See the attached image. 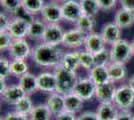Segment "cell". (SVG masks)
<instances>
[{"label": "cell", "mask_w": 134, "mask_h": 120, "mask_svg": "<svg viewBox=\"0 0 134 120\" xmlns=\"http://www.w3.org/2000/svg\"><path fill=\"white\" fill-rule=\"evenodd\" d=\"M55 120H77V117L74 113H70L68 111H63L60 114L56 115Z\"/></svg>", "instance_id": "43"}, {"label": "cell", "mask_w": 134, "mask_h": 120, "mask_svg": "<svg viewBox=\"0 0 134 120\" xmlns=\"http://www.w3.org/2000/svg\"><path fill=\"white\" fill-rule=\"evenodd\" d=\"M0 3L4 11L12 14L22 5V0H0Z\"/></svg>", "instance_id": "34"}, {"label": "cell", "mask_w": 134, "mask_h": 120, "mask_svg": "<svg viewBox=\"0 0 134 120\" xmlns=\"http://www.w3.org/2000/svg\"><path fill=\"white\" fill-rule=\"evenodd\" d=\"M116 90L117 88L115 86V83L109 81L104 84L96 86L95 97L100 103H113Z\"/></svg>", "instance_id": "11"}, {"label": "cell", "mask_w": 134, "mask_h": 120, "mask_svg": "<svg viewBox=\"0 0 134 120\" xmlns=\"http://www.w3.org/2000/svg\"><path fill=\"white\" fill-rule=\"evenodd\" d=\"M64 33L65 32L63 31V28L59 24H47V28L41 41L47 44L58 46L59 44H62Z\"/></svg>", "instance_id": "10"}, {"label": "cell", "mask_w": 134, "mask_h": 120, "mask_svg": "<svg viewBox=\"0 0 134 120\" xmlns=\"http://www.w3.org/2000/svg\"><path fill=\"white\" fill-rule=\"evenodd\" d=\"M131 48H132V54L134 56V39L131 41Z\"/></svg>", "instance_id": "47"}, {"label": "cell", "mask_w": 134, "mask_h": 120, "mask_svg": "<svg viewBox=\"0 0 134 120\" xmlns=\"http://www.w3.org/2000/svg\"><path fill=\"white\" fill-rule=\"evenodd\" d=\"M11 17H16V18L23 19V20H25V21L28 22L29 24L34 20V15H32L31 13H29L22 5L20 6L16 11H14L13 13H12Z\"/></svg>", "instance_id": "36"}, {"label": "cell", "mask_w": 134, "mask_h": 120, "mask_svg": "<svg viewBox=\"0 0 134 120\" xmlns=\"http://www.w3.org/2000/svg\"><path fill=\"white\" fill-rule=\"evenodd\" d=\"M128 85H129V87H130V88L134 91V75H132V76L129 78Z\"/></svg>", "instance_id": "46"}, {"label": "cell", "mask_w": 134, "mask_h": 120, "mask_svg": "<svg viewBox=\"0 0 134 120\" xmlns=\"http://www.w3.org/2000/svg\"><path fill=\"white\" fill-rule=\"evenodd\" d=\"M54 74L57 81V91L62 95H66L68 93L73 92L74 86L77 82V74L76 72L70 71L64 68L61 64L56 66L54 69Z\"/></svg>", "instance_id": "2"}, {"label": "cell", "mask_w": 134, "mask_h": 120, "mask_svg": "<svg viewBox=\"0 0 134 120\" xmlns=\"http://www.w3.org/2000/svg\"><path fill=\"white\" fill-rule=\"evenodd\" d=\"M11 74L20 77L28 72V64L23 59H12L10 63Z\"/></svg>", "instance_id": "30"}, {"label": "cell", "mask_w": 134, "mask_h": 120, "mask_svg": "<svg viewBox=\"0 0 134 120\" xmlns=\"http://www.w3.org/2000/svg\"><path fill=\"white\" fill-rule=\"evenodd\" d=\"M61 10L63 19L74 24L83 14L78 0H65L61 4Z\"/></svg>", "instance_id": "6"}, {"label": "cell", "mask_w": 134, "mask_h": 120, "mask_svg": "<svg viewBox=\"0 0 134 120\" xmlns=\"http://www.w3.org/2000/svg\"><path fill=\"white\" fill-rule=\"evenodd\" d=\"M13 106H14L15 111L19 112V113H21L23 115H27V116L30 115V113L32 112V110L34 108L32 100H31L29 95H25L18 102L15 103Z\"/></svg>", "instance_id": "28"}, {"label": "cell", "mask_w": 134, "mask_h": 120, "mask_svg": "<svg viewBox=\"0 0 134 120\" xmlns=\"http://www.w3.org/2000/svg\"><path fill=\"white\" fill-rule=\"evenodd\" d=\"M87 35L88 34L82 32L81 30L77 29L76 27L70 29V30H68L64 33L62 45L67 47V48H72V49L79 48L82 45L84 46Z\"/></svg>", "instance_id": "8"}, {"label": "cell", "mask_w": 134, "mask_h": 120, "mask_svg": "<svg viewBox=\"0 0 134 120\" xmlns=\"http://www.w3.org/2000/svg\"><path fill=\"white\" fill-rule=\"evenodd\" d=\"M48 108L50 109L52 115H58L65 111V103H64V95L58 92L50 93L47 98V102L45 103Z\"/></svg>", "instance_id": "19"}, {"label": "cell", "mask_w": 134, "mask_h": 120, "mask_svg": "<svg viewBox=\"0 0 134 120\" xmlns=\"http://www.w3.org/2000/svg\"><path fill=\"white\" fill-rule=\"evenodd\" d=\"M115 120H134V115L130 112V110H119Z\"/></svg>", "instance_id": "42"}, {"label": "cell", "mask_w": 134, "mask_h": 120, "mask_svg": "<svg viewBox=\"0 0 134 120\" xmlns=\"http://www.w3.org/2000/svg\"><path fill=\"white\" fill-rule=\"evenodd\" d=\"M79 2H80L82 13L84 15L95 17L97 15L98 11L100 10L99 5L97 3V0H81Z\"/></svg>", "instance_id": "29"}, {"label": "cell", "mask_w": 134, "mask_h": 120, "mask_svg": "<svg viewBox=\"0 0 134 120\" xmlns=\"http://www.w3.org/2000/svg\"><path fill=\"white\" fill-rule=\"evenodd\" d=\"M83 99L76 95L74 92L68 93L64 95V103H65V111H68L70 113L76 114L79 112L82 106H83Z\"/></svg>", "instance_id": "22"}, {"label": "cell", "mask_w": 134, "mask_h": 120, "mask_svg": "<svg viewBox=\"0 0 134 120\" xmlns=\"http://www.w3.org/2000/svg\"><path fill=\"white\" fill-rule=\"evenodd\" d=\"M94 56H95V65L107 66L108 64L111 63L110 50H108V49H104L103 51L99 52L97 54H94Z\"/></svg>", "instance_id": "35"}, {"label": "cell", "mask_w": 134, "mask_h": 120, "mask_svg": "<svg viewBox=\"0 0 134 120\" xmlns=\"http://www.w3.org/2000/svg\"><path fill=\"white\" fill-rule=\"evenodd\" d=\"M51 113L50 109L46 104H38L34 106L32 112L29 115L30 120H51Z\"/></svg>", "instance_id": "26"}, {"label": "cell", "mask_w": 134, "mask_h": 120, "mask_svg": "<svg viewBox=\"0 0 134 120\" xmlns=\"http://www.w3.org/2000/svg\"><path fill=\"white\" fill-rule=\"evenodd\" d=\"M121 8L134 12V0H119Z\"/></svg>", "instance_id": "44"}, {"label": "cell", "mask_w": 134, "mask_h": 120, "mask_svg": "<svg viewBox=\"0 0 134 120\" xmlns=\"http://www.w3.org/2000/svg\"><path fill=\"white\" fill-rule=\"evenodd\" d=\"M61 65L64 68L70 71L76 72L77 69L80 67V59H79V51H73L64 53L62 58Z\"/></svg>", "instance_id": "25"}, {"label": "cell", "mask_w": 134, "mask_h": 120, "mask_svg": "<svg viewBox=\"0 0 134 120\" xmlns=\"http://www.w3.org/2000/svg\"><path fill=\"white\" fill-rule=\"evenodd\" d=\"M132 56L133 54H132L131 42H129L128 40L121 38L111 45V48H110L111 62L125 65Z\"/></svg>", "instance_id": "3"}, {"label": "cell", "mask_w": 134, "mask_h": 120, "mask_svg": "<svg viewBox=\"0 0 134 120\" xmlns=\"http://www.w3.org/2000/svg\"><path fill=\"white\" fill-rule=\"evenodd\" d=\"M10 63L7 58L1 57L0 59V78L6 79L8 76L11 75V67H10Z\"/></svg>", "instance_id": "37"}, {"label": "cell", "mask_w": 134, "mask_h": 120, "mask_svg": "<svg viewBox=\"0 0 134 120\" xmlns=\"http://www.w3.org/2000/svg\"><path fill=\"white\" fill-rule=\"evenodd\" d=\"M6 88H7V85H6V83H5V79L0 78V92L3 93Z\"/></svg>", "instance_id": "45"}, {"label": "cell", "mask_w": 134, "mask_h": 120, "mask_svg": "<svg viewBox=\"0 0 134 120\" xmlns=\"http://www.w3.org/2000/svg\"><path fill=\"white\" fill-rule=\"evenodd\" d=\"M25 95H26L25 92L23 91L19 84H12V85L7 86L4 92L1 93V97L3 99V101L11 105H14Z\"/></svg>", "instance_id": "16"}, {"label": "cell", "mask_w": 134, "mask_h": 120, "mask_svg": "<svg viewBox=\"0 0 134 120\" xmlns=\"http://www.w3.org/2000/svg\"><path fill=\"white\" fill-rule=\"evenodd\" d=\"M77 120H99L96 112L92 111H85L77 116Z\"/></svg>", "instance_id": "41"}, {"label": "cell", "mask_w": 134, "mask_h": 120, "mask_svg": "<svg viewBox=\"0 0 134 120\" xmlns=\"http://www.w3.org/2000/svg\"><path fill=\"white\" fill-rule=\"evenodd\" d=\"M11 19L7 14L4 12H1L0 13V30H7L10 22H11Z\"/></svg>", "instance_id": "40"}, {"label": "cell", "mask_w": 134, "mask_h": 120, "mask_svg": "<svg viewBox=\"0 0 134 120\" xmlns=\"http://www.w3.org/2000/svg\"><path fill=\"white\" fill-rule=\"evenodd\" d=\"M9 55L12 59H23L26 60L30 55H32V49L27 41L24 39H14L11 46L8 49Z\"/></svg>", "instance_id": "9"}, {"label": "cell", "mask_w": 134, "mask_h": 120, "mask_svg": "<svg viewBox=\"0 0 134 120\" xmlns=\"http://www.w3.org/2000/svg\"><path fill=\"white\" fill-rule=\"evenodd\" d=\"M78 1H81V0H78Z\"/></svg>", "instance_id": "49"}, {"label": "cell", "mask_w": 134, "mask_h": 120, "mask_svg": "<svg viewBox=\"0 0 134 120\" xmlns=\"http://www.w3.org/2000/svg\"><path fill=\"white\" fill-rule=\"evenodd\" d=\"M44 4V0H22V6L32 15L40 13Z\"/></svg>", "instance_id": "31"}, {"label": "cell", "mask_w": 134, "mask_h": 120, "mask_svg": "<svg viewBox=\"0 0 134 120\" xmlns=\"http://www.w3.org/2000/svg\"><path fill=\"white\" fill-rule=\"evenodd\" d=\"M97 3L99 5L100 10L109 11V10L113 9L116 6L117 0H97Z\"/></svg>", "instance_id": "38"}, {"label": "cell", "mask_w": 134, "mask_h": 120, "mask_svg": "<svg viewBox=\"0 0 134 120\" xmlns=\"http://www.w3.org/2000/svg\"><path fill=\"white\" fill-rule=\"evenodd\" d=\"M79 59H80V67L91 70L95 66V56L94 54L86 51H79Z\"/></svg>", "instance_id": "32"}, {"label": "cell", "mask_w": 134, "mask_h": 120, "mask_svg": "<svg viewBox=\"0 0 134 120\" xmlns=\"http://www.w3.org/2000/svg\"><path fill=\"white\" fill-rule=\"evenodd\" d=\"M38 90L47 93H53L57 91V81L54 73L42 72L37 75Z\"/></svg>", "instance_id": "14"}, {"label": "cell", "mask_w": 134, "mask_h": 120, "mask_svg": "<svg viewBox=\"0 0 134 120\" xmlns=\"http://www.w3.org/2000/svg\"><path fill=\"white\" fill-rule=\"evenodd\" d=\"M11 22L7 31L11 34L13 39H24L28 36L29 23L20 18L11 17Z\"/></svg>", "instance_id": "13"}, {"label": "cell", "mask_w": 134, "mask_h": 120, "mask_svg": "<svg viewBox=\"0 0 134 120\" xmlns=\"http://www.w3.org/2000/svg\"><path fill=\"white\" fill-rule=\"evenodd\" d=\"M95 112L99 120H115L119 113V109L114 103H100Z\"/></svg>", "instance_id": "18"}, {"label": "cell", "mask_w": 134, "mask_h": 120, "mask_svg": "<svg viewBox=\"0 0 134 120\" xmlns=\"http://www.w3.org/2000/svg\"><path fill=\"white\" fill-rule=\"evenodd\" d=\"M32 59L42 67H56L61 64L63 50L58 46L41 42L32 49Z\"/></svg>", "instance_id": "1"}, {"label": "cell", "mask_w": 134, "mask_h": 120, "mask_svg": "<svg viewBox=\"0 0 134 120\" xmlns=\"http://www.w3.org/2000/svg\"><path fill=\"white\" fill-rule=\"evenodd\" d=\"M73 92L83 100H90L91 98L95 96L96 85L89 77L81 78L77 80L76 84L74 86Z\"/></svg>", "instance_id": "7"}, {"label": "cell", "mask_w": 134, "mask_h": 120, "mask_svg": "<svg viewBox=\"0 0 134 120\" xmlns=\"http://www.w3.org/2000/svg\"><path fill=\"white\" fill-rule=\"evenodd\" d=\"M1 120H30V119H29V116L23 115L14 110L12 112H8L3 118H1Z\"/></svg>", "instance_id": "39"}, {"label": "cell", "mask_w": 134, "mask_h": 120, "mask_svg": "<svg viewBox=\"0 0 134 120\" xmlns=\"http://www.w3.org/2000/svg\"><path fill=\"white\" fill-rule=\"evenodd\" d=\"M84 48L86 51L92 54H97L106 49V42L104 41L101 33L92 32L87 35L84 43Z\"/></svg>", "instance_id": "12"}, {"label": "cell", "mask_w": 134, "mask_h": 120, "mask_svg": "<svg viewBox=\"0 0 134 120\" xmlns=\"http://www.w3.org/2000/svg\"><path fill=\"white\" fill-rule=\"evenodd\" d=\"M19 86L22 88L26 95H32L33 93L38 90V82H37V76L27 72L24 75L19 77Z\"/></svg>", "instance_id": "17"}, {"label": "cell", "mask_w": 134, "mask_h": 120, "mask_svg": "<svg viewBox=\"0 0 134 120\" xmlns=\"http://www.w3.org/2000/svg\"><path fill=\"white\" fill-rule=\"evenodd\" d=\"M108 72H109V77L112 82H118L122 81L126 78L127 76V69L124 64H119V63L111 62L108 64Z\"/></svg>", "instance_id": "24"}, {"label": "cell", "mask_w": 134, "mask_h": 120, "mask_svg": "<svg viewBox=\"0 0 134 120\" xmlns=\"http://www.w3.org/2000/svg\"><path fill=\"white\" fill-rule=\"evenodd\" d=\"M107 66L95 65L94 67L90 70L89 78L94 82L96 86L111 81L110 77H109V72H108V67Z\"/></svg>", "instance_id": "20"}, {"label": "cell", "mask_w": 134, "mask_h": 120, "mask_svg": "<svg viewBox=\"0 0 134 120\" xmlns=\"http://www.w3.org/2000/svg\"><path fill=\"white\" fill-rule=\"evenodd\" d=\"M40 14L42 20L47 24H59V22L63 19L61 5L58 4L56 1L45 3Z\"/></svg>", "instance_id": "5"}, {"label": "cell", "mask_w": 134, "mask_h": 120, "mask_svg": "<svg viewBox=\"0 0 134 120\" xmlns=\"http://www.w3.org/2000/svg\"><path fill=\"white\" fill-rule=\"evenodd\" d=\"M46 28H47V23L40 19H34L29 24L28 37L33 40H42Z\"/></svg>", "instance_id": "23"}, {"label": "cell", "mask_w": 134, "mask_h": 120, "mask_svg": "<svg viewBox=\"0 0 134 120\" xmlns=\"http://www.w3.org/2000/svg\"><path fill=\"white\" fill-rule=\"evenodd\" d=\"M75 27L79 29V30H81L84 33H86V34H90L92 32H94V17H91V16H88V15L82 14L81 17L77 20V22L75 23Z\"/></svg>", "instance_id": "27"}, {"label": "cell", "mask_w": 134, "mask_h": 120, "mask_svg": "<svg viewBox=\"0 0 134 120\" xmlns=\"http://www.w3.org/2000/svg\"><path fill=\"white\" fill-rule=\"evenodd\" d=\"M113 22L116 23L121 29L128 28L134 24V12L120 8L115 13Z\"/></svg>", "instance_id": "21"}, {"label": "cell", "mask_w": 134, "mask_h": 120, "mask_svg": "<svg viewBox=\"0 0 134 120\" xmlns=\"http://www.w3.org/2000/svg\"><path fill=\"white\" fill-rule=\"evenodd\" d=\"M52 1H56L57 2V1H61V0H52Z\"/></svg>", "instance_id": "48"}, {"label": "cell", "mask_w": 134, "mask_h": 120, "mask_svg": "<svg viewBox=\"0 0 134 120\" xmlns=\"http://www.w3.org/2000/svg\"><path fill=\"white\" fill-rule=\"evenodd\" d=\"M13 40V37L7 30H0V50H8Z\"/></svg>", "instance_id": "33"}, {"label": "cell", "mask_w": 134, "mask_h": 120, "mask_svg": "<svg viewBox=\"0 0 134 120\" xmlns=\"http://www.w3.org/2000/svg\"><path fill=\"white\" fill-rule=\"evenodd\" d=\"M101 35L106 44L112 45L115 42H117L118 40L121 39V28L114 22L107 23L106 25L103 26Z\"/></svg>", "instance_id": "15"}, {"label": "cell", "mask_w": 134, "mask_h": 120, "mask_svg": "<svg viewBox=\"0 0 134 120\" xmlns=\"http://www.w3.org/2000/svg\"><path fill=\"white\" fill-rule=\"evenodd\" d=\"M113 103L119 110H129L133 106L134 91L129 87L128 84H124L118 87Z\"/></svg>", "instance_id": "4"}]
</instances>
